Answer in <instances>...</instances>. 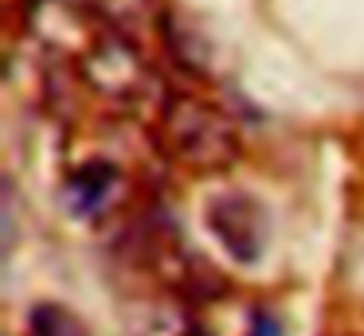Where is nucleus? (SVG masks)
<instances>
[{"mask_svg": "<svg viewBox=\"0 0 364 336\" xmlns=\"http://www.w3.org/2000/svg\"><path fill=\"white\" fill-rule=\"evenodd\" d=\"M208 227L235 262H259L262 246H267V215L251 195L243 192L215 195L208 203Z\"/></svg>", "mask_w": 364, "mask_h": 336, "instance_id": "nucleus-3", "label": "nucleus"}, {"mask_svg": "<svg viewBox=\"0 0 364 336\" xmlns=\"http://www.w3.org/2000/svg\"><path fill=\"white\" fill-rule=\"evenodd\" d=\"M251 336H286V332H282V325H278L270 313H259L255 325H251Z\"/></svg>", "mask_w": 364, "mask_h": 336, "instance_id": "nucleus-6", "label": "nucleus"}, {"mask_svg": "<svg viewBox=\"0 0 364 336\" xmlns=\"http://www.w3.org/2000/svg\"><path fill=\"white\" fill-rule=\"evenodd\" d=\"M79 75L90 94H98L106 102H118V106H134L145 94V86H149V70H145L141 51L126 36L90 39L87 51H82Z\"/></svg>", "mask_w": 364, "mask_h": 336, "instance_id": "nucleus-2", "label": "nucleus"}, {"mask_svg": "<svg viewBox=\"0 0 364 336\" xmlns=\"http://www.w3.org/2000/svg\"><path fill=\"white\" fill-rule=\"evenodd\" d=\"M122 176L110 161H87L82 168H75L63 184V200L67 207L75 211L79 219H95L110 207L114 192H118Z\"/></svg>", "mask_w": 364, "mask_h": 336, "instance_id": "nucleus-4", "label": "nucleus"}, {"mask_svg": "<svg viewBox=\"0 0 364 336\" xmlns=\"http://www.w3.org/2000/svg\"><path fill=\"white\" fill-rule=\"evenodd\" d=\"M157 145L176 168L192 176H215L239 161V129L212 102L173 94L157 117Z\"/></svg>", "mask_w": 364, "mask_h": 336, "instance_id": "nucleus-1", "label": "nucleus"}, {"mask_svg": "<svg viewBox=\"0 0 364 336\" xmlns=\"http://www.w3.org/2000/svg\"><path fill=\"white\" fill-rule=\"evenodd\" d=\"M28 336H90V328L75 309L43 301L28 313Z\"/></svg>", "mask_w": 364, "mask_h": 336, "instance_id": "nucleus-5", "label": "nucleus"}]
</instances>
